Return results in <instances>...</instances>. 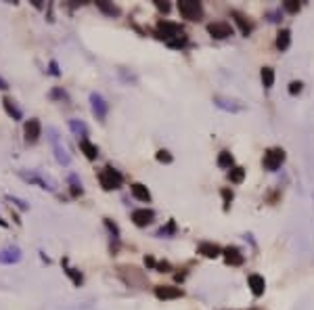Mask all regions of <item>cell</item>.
Instances as JSON below:
<instances>
[{
    "label": "cell",
    "instance_id": "836d02e7",
    "mask_svg": "<svg viewBox=\"0 0 314 310\" xmlns=\"http://www.w3.org/2000/svg\"><path fill=\"white\" fill-rule=\"evenodd\" d=\"M155 268H157L159 273H168V271H170V264H168V262H159Z\"/></svg>",
    "mask_w": 314,
    "mask_h": 310
},
{
    "label": "cell",
    "instance_id": "7402d4cb",
    "mask_svg": "<svg viewBox=\"0 0 314 310\" xmlns=\"http://www.w3.org/2000/svg\"><path fill=\"white\" fill-rule=\"evenodd\" d=\"M63 266H65V275H67L69 279H72L74 285H82V275H80V273L76 271V268L69 266V264H67V260H63Z\"/></svg>",
    "mask_w": 314,
    "mask_h": 310
},
{
    "label": "cell",
    "instance_id": "f35d334b",
    "mask_svg": "<svg viewBox=\"0 0 314 310\" xmlns=\"http://www.w3.org/2000/svg\"><path fill=\"white\" fill-rule=\"evenodd\" d=\"M8 84H6V80H2V76H0V91H6Z\"/></svg>",
    "mask_w": 314,
    "mask_h": 310
},
{
    "label": "cell",
    "instance_id": "83f0119b",
    "mask_svg": "<svg viewBox=\"0 0 314 310\" xmlns=\"http://www.w3.org/2000/svg\"><path fill=\"white\" fill-rule=\"evenodd\" d=\"M283 6H285V11H289V13H298L300 11V2H296V0H285Z\"/></svg>",
    "mask_w": 314,
    "mask_h": 310
},
{
    "label": "cell",
    "instance_id": "9a60e30c",
    "mask_svg": "<svg viewBox=\"0 0 314 310\" xmlns=\"http://www.w3.org/2000/svg\"><path fill=\"white\" fill-rule=\"evenodd\" d=\"M130 191H132V195L138 199V202H151V193H149V189L145 185L134 183L132 187H130Z\"/></svg>",
    "mask_w": 314,
    "mask_h": 310
},
{
    "label": "cell",
    "instance_id": "f1b7e54d",
    "mask_svg": "<svg viewBox=\"0 0 314 310\" xmlns=\"http://www.w3.org/2000/svg\"><path fill=\"white\" fill-rule=\"evenodd\" d=\"M157 162H161V164H172V155L168 153V151H164V149H161V151H157Z\"/></svg>",
    "mask_w": 314,
    "mask_h": 310
},
{
    "label": "cell",
    "instance_id": "52a82bcc",
    "mask_svg": "<svg viewBox=\"0 0 314 310\" xmlns=\"http://www.w3.org/2000/svg\"><path fill=\"white\" fill-rule=\"evenodd\" d=\"M23 134H25V143L27 145H34L40 134H42V124L38 119H27L25 126H23Z\"/></svg>",
    "mask_w": 314,
    "mask_h": 310
},
{
    "label": "cell",
    "instance_id": "ba28073f",
    "mask_svg": "<svg viewBox=\"0 0 314 310\" xmlns=\"http://www.w3.org/2000/svg\"><path fill=\"white\" fill-rule=\"evenodd\" d=\"M19 260H21V249L17 245H8L4 249H0V264L11 266V264H17Z\"/></svg>",
    "mask_w": 314,
    "mask_h": 310
},
{
    "label": "cell",
    "instance_id": "4dcf8cb0",
    "mask_svg": "<svg viewBox=\"0 0 314 310\" xmlns=\"http://www.w3.org/2000/svg\"><path fill=\"white\" fill-rule=\"evenodd\" d=\"M6 199H8V202H13V204H15V206H17L19 209H27V207H29V206H27L25 202H21V199H17V197H11V195H8Z\"/></svg>",
    "mask_w": 314,
    "mask_h": 310
},
{
    "label": "cell",
    "instance_id": "9c48e42d",
    "mask_svg": "<svg viewBox=\"0 0 314 310\" xmlns=\"http://www.w3.org/2000/svg\"><path fill=\"white\" fill-rule=\"evenodd\" d=\"M208 32L211 34V38L222 40V38L232 36V27H230L226 21H214V23H209V25H208Z\"/></svg>",
    "mask_w": 314,
    "mask_h": 310
},
{
    "label": "cell",
    "instance_id": "7a4b0ae2",
    "mask_svg": "<svg viewBox=\"0 0 314 310\" xmlns=\"http://www.w3.org/2000/svg\"><path fill=\"white\" fill-rule=\"evenodd\" d=\"M46 134H48V141H50V145H53L55 159H57V162H59L61 166H67L69 162H72V157H69V153H67L65 145L61 143V138H59L57 128H48V130H46Z\"/></svg>",
    "mask_w": 314,
    "mask_h": 310
},
{
    "label": "cell",
    "instance_id": "ffe728a7",
    "mask_svg": "<svg viewBox=\"0 0 314 310\" xmlns=\"http://www.w3.org/2000/svg\"><path fill=\"white\" fill-rule=\"evenodd\" d=\"M69 128H72V132H74L76 136H80V141H82V138H86V134H88L86 126H84L82 122H78V119H69Z\"/></svg>",
    "mask_w": 314,
    "mask_h": 310
},
{
    "label": "cell",
    "instance_id": "8992f818",
    "mask_svg": "<svg viewBox=\"0 0 314 310\" xmlns=\"http://www.w3.org/2000/svg\"><path fill=\"white\" fill-rule=\"evenodd\" d=\"M283 162H285V151L283 149H279V147H275V149H268V151L264 153V168L266 170H277Z\"/></svg>",
    "mask_w": 314,
    "mask_h": 310
},
{
    "label": "cell",
    "instance_id": "f546056e",
    "mask_svg": "<svg viewBox=\"0 0 314 310\" xmlns=\"http://www.w3.org/2000/svg\"><path fill=\"white\" fill-rule=\"evenodd\" d=\"M105 226H107L109 231H111V235H113V239H119V231H117V226H115L113 222H111L109 218H105Z\"/></svg>",
    "mask_w": 314,
    "mask_h": 310
},
{
    "label": "cell",
    "instance_id": "8d00e7d4",
    "mask_svg": "<svg viewBox=\"0 0 314 310\" xmlns=\"http://www.w3.org/2000/svg\"><path fill=\"white\" fill-rule=\"evenodd\" d=\"M145 266H149V268H155L157 264H155V260H153V258H151V256H147V258H145Z\"/></svg>",
    "mask_w": 314,
    "mask_h": 310
},
{
    "label": "cell",
    "instance_id": "60d3db41",
    "mask_svg": "<svg viewBox=\"0 0 314 310\" xmlns=\"http://www.w3.org/2000/svg\"><path fill=\"white\" fill-rule=\"evenodd\" d=\"M0 226H8V224H6V220H2V218H0Z\"/></svg>",
    "mask_w": 314,
    "mask_h": 310
},
{
    "label": "cell",
    "instance_id": "e575fe53",
    "mask_svg": "<svg viewBox=\"0 0 314 310\" xmlns=\"http://www.w3.org/2000/svg\"><path fill=\"white\" fill-rule=\"evenodd\" d=\"M172 231H174V222H170L166 228H161V231H159V235H168V233H172Z\"/></svg>",
    "mask_w": 314,
    "mask_h": 310
},
{
    "label": "cell",
    "instance_id": "d6986e66",
    "mask_svg": "<svg viewBox=\"0 0 314 310\" xmlns=\"http://www.w3.org/2000/svg\"><path fill=\"white\" fill-rule=\"evenodd\" d=\"M289 42H291V32L289 29H281V32L277 34V48L279 51H287Z\"/></svg>",
    "mask_w": 314,
    "mask_h": 310
},
{
    "label": "cell",
    "instance_id": "30bf717a",
    "mask_svg": "<svg viewBox=\"0 0 314 310\" xmlns=\"http://www.w3.org/2000/svg\"><path fill=\"white\" fill-rule=\"evenodd\" d=\"M153 220H155V212H153V209L143 207V209H134V212H132V222L136 226H147V224L153 222Z\"/></svg>",
    "mask_w": 314,
    "mask_h": 310
},
{
    "label": "cell",
    "instance_id": "8fae6325",
    "mask_svg": "<svg viewBox=\"0 0 314 310\" xmlns=\"http://www.w3.org/2000/svg\"><path fill=\"white\" fill-rule=\"evenodd\" d=\"M90 103H93V113L97 115V119H101V122H103L105 115H107V103H105V99L101 97V95H97V93H93V95H90Z\"/></svg>",
    "mask_w": 314,
    "mask_h": 310
},
{
    "label": "cell",
    "instance_id": "277c9868",
    "mask_svg": "<svg viewBox=\"0 0 314 310\" xmlns=\"http://www.w3.org/2000/svg\"><path fill=\"white\" fill-rule=\"evenodd\" d=\"M19 176H21L25 183L36 185L40 189H44V191H55V183L48 181V178H44V176H40L38 172H25V170H19Z\"/></svg>",
    "mask_w": 314,
    "mask_h": 310
},
{
    "label": "cell",
    "instance_id": "44dd1931",
    "mask_svg": "<svg viewBox=\"0 0 314 310\" xmlns=\"http://www.w3.org/2000/svg\"><path fill=\"white\" fill-rule=\"evenodd\" d=\"M232 17H235V21L239 23V27H241V34L243 36H249V32H251V23L249 21H245V17H243L241 13H232Z\"/></svg>",
    "mask_w": 314,
    "mask_h": 310
},
{
    "label": "cell",
    "instance_id": "4fadbf2b",
    "mask_svg": "<svg viewBox=\"0 0 314 310\" xmlns=\"http://www.w3.org/2000/svg\"><path fill=\"white\" fill-rule=\"evenodd\" d=\"M249 287H251V294L254 296H262L264 294V289H266V283H264V277H260V275H249Z\"/></svg>",
    "mask_w": 314,
    "mask_h": 310
},
{
    "label": "cell",
    "instance_id": "d4e9b609",
    "mask_svg": "<svg viewBox=\"0 0 314 310\" xmlns=\"http://www.w3.org/2000/svg\"><path fill=\"white\" fill-rule=\"evenodd\" d=\"M97 6H99L103 13L111 15V17H117V15H119V8H117V6H113V4H107V2H97Z\"/></svg>",
    "mask_w": 314,
    "mask_h": 310
},
{
    "label": "cell",
    "instance_id": "603a6c76",
    "mask_svg": "<svg viewBox=\"0 0 314 310\" xmlns=\"http://www.w3.org/2000/svg\"><path fill=\"white\" fill-rule=\"evenodd\" d=\"M228 178H230V183L239 185V183H243V178H245V170H243L241 166H237V168H230V174H228Z\"/></svg>",
    "mask_w": 314,
    "mask_h": 310
},
{
    "label": "cell",
    "instance_id": "d6a6232c",
    "mask_svg": "<svg viewBox=\"0 0 314 310\" xmlns=\"http://www.w3.org/2000/svg\"><path fill=\"white\" fill-rule=\"evenodd\" d=\"M48 74H50V76H59V74H61L57 61H50V65H48Z\"/></svg>",
    "mask_w": 314,
    "mask_h": 310
},
{
    "label": "cell",
    "instance_id": "2e32d148",
    "mask_svg": "<svg viewBox=\"0 0 314 310\" xmlns=\"http://www.w3.org/2000/svg\"><path fill=\"white\" fill-rule=\"evenodd\" d=\"M197 252H199L201 256H206V258H218V256L222 254V249H220L218 245H214V243H201V245L197 247Z\"/></svg>",
    "mask_w": 314,
    "mask_h": 310
},
{
    "label": "cell",
    "instance_id": "484cf974",
    "mask_svg": "<svg viewBox=\"0 0 314 310\" xmlns=\"http://www.w3.org/2000/svg\"><path fill=\"white\" fill-rule=\"evenodd\" d=\"M218 166L220 168H230L232 166V155L228 151H220L218 155Z\"/></svg>",
    "mask_w": 314,
    "mask_h": 310
},
{
    "label": "cell",
    "instance_id": "e0dca14e",
    "mask_svg": "<svg viewBox=\"0 0 314 310\" xmlns=\"http://www.w3.org/2000/svg\"><path fill=\"white\" fill-rule=\"evenodd\" d=\"M80 149H82V153H84L88 159H97V157H99L97 145H93V143L88 141V138H82V141H80Z\"/></svg>",
    "mask_w": 314,
    "mask_h": 310
},
{
    "label": "cell",
    "instance_id": "5bb4252c",
    "mask_svg": "<svg viewBox=\"0 0 314 310\" xmlns=\"http://www.w3.org/2000/svg\"><path fill=\"white\" fill-rule=\"evenodd\" d=\"M222 254H224L226 264H232V266H239V264H243V254L239 252L237 247H226Z\"/></svg>",
    "mask_w": 314,
    "mask_h": 310
},
{
    "label": "cell",
    "instance_id": "3957f363",
    "mask_svg": "<svg viewBox=\"0 0 314 310\" xmlns=\"http://www.w3.org/2000/svg\"><path fill=\"white\" fill-rule=\"evenodd\" d=\"M178 11L185 19H189V21H199V19L204 17V6H201V2H197V0H180Z\"/></svg>",
    "mask_w": 314,
    "mask_h": 310
},
{
    "label": "cell",
    "instance_id": "74e56055",
    "mask_svg": "<svg viewBox=\"0 0 314 310\" xmlns=\"http://www.w3.org/2000/svg\"><path fill=\"white\" fill-rule=\"evenodd\" d=\"M222 195H224V202H226V204H224V207L228 209V204H230V199H232V193H228V191H222Z\"/></svg>",
    "mask_w": 314,
    "mask_h": 310
},
{
    "label": "cell",
    "instance_id": "5b68a950",
    "mask_svg": "<svg viewBox=\"0 0 314 310\" xmlns=\"http://www.w3.org/2000/svg\"><path fill=\"white\" fill-rule=\"evenodd\" d=\"M157 34L161 40H166V42H170V40H174L178 36H182V27L178 23H172V21H159L157 23Z\"/></svg>",
    "mask_w": 314,
    "mask_h": 310
},
{
    "label": "cell",
    "instance_id": "cb8c5ba5",
    "mask_svg": "<svg viewBox=\"0 0 314 310\" xmlns=\"http://www.w3.org/2000/svg\"><path fill=\"white\" fill-rule=\"evenodd\" d=\"M262 84H264L266 88H270L272 84H275V72H272V67L262 69Z\"/></svg>",
    "mask_w": 314,
    "mask_h": 310
},
{
    "label": "cell",
    "instance_id": "ac0fdd59",
    "mask_svg": "<svg viewBox=\"0 0 314 310\" xmlns=\"http://www.w3.org/2000/svg\"><path fill=\"white\" fill-rule=\"evenodd\" d=\"M2 105H4V111L8 113V115H11L13 119H17V122H19V119H21L23 117V113H21V109H19L15 103H13V99H4V101H2Z\"/></svg>",
    "mask_w": 314,
    "mask_h": 310
},
{
    "label": "cell",
    "instance_id": "7c38bea8",
    "mask_svg": "<svg viewBox=\"0 0 314 310\" xmlns=\"http://www.w3.org/2000/svg\"><path fill=\"white\" fill-rule=\"evenodd\" d=\"M155 296L159 300H176V298H182V289L172 287V285H159L155 287Z\"/></svg>",
    "mask_w": 314,
    "mask_h": 310
},
{
    "label": "cell",
    "instance_id": "6da1fadb",
    "mask_svg": "<svg viewBox=\"0 0 314 310\" xmlns=\"http://www.w3.org/2000/svg\"><path fill=\"white\" fill-rule=\"evenodd\" d=\"M99 183H101V187H103L105 191H113V189H119V187H121V183H124V176H121L115 168L107 166V168L101 170Z\"/></svg>",
    "mask_w": 314,
    "mask_h": 310
},
{
    "label": "cell",
    "instance_id": "4316f807",
    "mask_svg": "<svg viewBox=\"0 0 314 310\" xmlns=\"http://www.w3.org/2000/svg\"><path fill=\"white\" fill-rule=\"evenodd\" d=\"M69 185H72V195H74V197L82 195V183H78L76 176H69Z\"/></svg>",
    "mask_w": 314,
    "mask_h": 310
},
{
    "label": "cell",
    "instance_id": "1f68e13d",
    "mask_svg": "<svg viewBox=\"0 0 314 310\" xmlns=\"http://www.w3.org/2000/svg\"><path fill=\"white\" fill-rule=\"evenodd\" d=\"M302 93V82H291L289 84V95H300Z\"/></svg>",
    "mask_w": 314,
    "mask_h": 310
},
{
    "label": "cell",
    "instance_id": "ab89813d",
    "mask_svg": "<svg viewBox=\"0 0 314 310\" xmlns=\"http://www.w3.org/2000/svg\"><path fill=\"white\" fill-rule=\"evenodd\" d=\"M50 97H53V99H59V97H65V93H61V91H53V93H50Z\"/></svg>",
    "mask_w": 314,
    "mask_h": 310
},
{
    "label": "cell",
    "instance_id": "d590c367",
    "mask_svg": "<svg viewBox=\"0 0 314 310\" xmlns=\"http://www.w3.org/2000/svg\"><path fill=\"white\" fill-rule=\"evenodd\" d=\"M155 6L159 8V11H164V13L170 11V4H168V2H155Z\"/></svg>",
    "mask_w": 314,
    "mask_h": 310
}]
</instances>
